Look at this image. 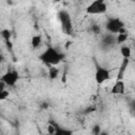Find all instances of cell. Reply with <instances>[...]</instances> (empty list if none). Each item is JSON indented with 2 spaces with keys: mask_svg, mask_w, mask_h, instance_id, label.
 I'll list each match as a JSON object with an SVG mask.
<instances>
[{
  "mask_svg": "<svg viewBox=\"0 0 135 135\" xmlns=\"http://www.w3.org/2000/svg\"><path fill=\"white\" fill-rule=\"evenodd\" d=\"M41 36L40 35H34L33 37H32V39H31V45H32V47H34V49H37V47H39V45L41 44Z\"/></svg>",
  "mask_w": 135,
  "mask_h": 135,
  "instance_id": "cell-10",
  "label": "cell"
},
{
  "mask_svg": "<svg viewBox=\"0 0 135 135\" xmlns=\"http://www.w3.org/2000/svg\"><path fill=\"white\" fill-rule=\"evenodd\" d=\"M131 53H132V51H131V47L130 46H128V45H122L121 47H120V54H121V56L123 57V58H130L131 57Z\"/></svg>",
  "mask_w": 135,
  "mask_h": 135,
  "instance_id": "cell-11",
  "label": "cell"
},
{
  "mask_svg": "<svg viewBox=\"0 0 135 135\" xmlns=\"http://www.w3.org/2000/svg\"><path fill=\"white\" fill-rule=\"evenodd\" d=\"M114 41H115V40H114L113 36H110V35H108V36H105V37L103 38V44H104V45H111L112 42H114Z\"/></svg>",
  "mask_w": 135,
  "mask_h": 135,
  "instance_id": "cell-14",
  "label": "cell"
},
{
  "mask_svg": "<svg viewBox=\"0 0 135 135\" xmlns=\"http://www.w3.org/2000/svg\"><path fill=\"white\" fill-rule=\"evenodd\" d=\"M128 37H129L128 31L122 32V33H118V35H117V37H116V39H115V42H116V43H118V44L123 43V42L128 39Z\"/></svg>",
  "mask_w": 135,
  "mask_h": 135,
  "instance_id": "cell-9",
  "label": "cell"
},
{
  "mask_svg": "<svg viewBox=\"0 0 135 135\" xmlns=\"http://www.w3.org/2000/svg\"><path fill=\"white\" fill-rule=\"evenodd\" d=\"M19 73L17 71H7L0 80H2L7 86H15V84L17 83V81L19 80Z\"/></svg>",
  "mask_w": 135,
  "mask_h": 135,
  "instance_id": "cell-5",
  "label": "cell"
},
{
  "mask_svg": "<svg viewBox=\"0 0 135 135\" xmlns=\"http://www.w3.org/2000/svg\"><path fill=\"white\" fill-rule=\"evenodd\" d=\"M111 94L113 95H122L124 94V83L121 79H118L111 89Z\"/></svg>",
  "mask_w": 135,
  "mask_h": 135,
  "instance_id": "cell-7",
  "label": "cell"
},
{
  "mask_svg": "<svg viewBox=\"0 0 135 135\" xmlns=\"http://www.w3.org/2000/svg\"><path fill=\"white\" fill-rule=\"evenodd\" d=\"M111 78V72L110 70L103 68V66H96V72H95V81L98 84H102L103 82L108 81Z\"/></svg>",
  "mask_w": 135,
  "mask_h": 135,
  "instance_id": "cell-4",
  "label": "cell"
},
{
  "mask_svg": "<svg viewBox=\"0 0 135 135\" xmlns=\"http://www.w3.org/2000/svg\"><path fill=\"white\" fill-rule=\"evenodd\" d=\"M132 1H133V2H135V0H132Z\"/></svg>",
  "mask_w": 135,
  "mask_h": 135,
  "instance_id": "cell-20",
  "label": "cell"
},
{
  "mask_svg": "<svg viewBox=\"0 0 135 135\" xmlns=\"http://www.w3.org/2000/svg\"><path fill=\"white\" fill-rule=\"evenodd\" d=\"M128 64H129V59H128V58H123V61H122V63H121V66H120V69H119V72H118V75H117V80L122 78V76H123V74H124V71H126Z\"/></svg>",
  "mask_w": 135,
  "mask_h": 135,
  "instance_id": "cell-8",
  "label": "cell"
},
{
  "mask_svg": "<svg viewBox=\"0 0 135 135\" xmlns=\"http://www.w3.org/2000/svg\"><path fill=\"white\" fill-rule=\"evenodd\" d=\"M11 36H12V34H11V31L9 30L4 28V30L1 31V37L4 39V41H8L11 39Z\"/></svg>",
  "mask_w": 135,
  "mask_h": 135,
  "instance_id": "cell-13",
  "label": "cell"
},
{
  "mask_svg": "<svg viewBox=\"0 0 135 135\" xmlns=\"http://www.w3.org/2000/svg\"><path fill=\"white\" fill-rule=\"evenodd\" d=\"M107 9H108V6L104 0H94L86 6L85 13L89 15H101V14H104Z\"/></svg>",
  "mask_w": 135,
  "mask_h": 135,
  "instance_id": "cell-2",
  "label": "cell"
},
{
  "mask_svg": "<svg viewBox=\"0 0 135 135\" xmlns=\"http://www.w3.org/2000/svg\"><path fill=\"white\" fill-rule=\"evenodd\" d=\"M59 20L62 24V27L63 30L66 32V33H71L72 32V21H71V17H70V14L65 11H60L59 14Z\"/></svg>",
  "mask_w": 135,
  "mask_h": 135,
  "instance_id": "cell-6",
  "label": "cell"
},
{
  "mask_svg": "<svg viewBox=\"0 0 135 135\" xmlns=\"http://www.w3.org/2000/svg\"><path fill=\"white\" fill-rule=\"evenodd\" d=\"M8 95H9V92L7 90H2L0 91V100H5L8 98Z\"/></svg>",
  "mask_w": 135,
  "mask_h": 135,
  "instance_id": "cell-15",
  "label": "cell"
},
{
  "mask_svg": "<svg viewBox=\"0 0 135 135\" xmlns=\"http://www.w3.org/2000/svg\"><path fill=\"white\" fill-rule=\"evenodd\" d=\"M71 43H72V42H71V41H69V43H66V44H65V46H64V47H65V49H68V47H69V45H70V44H71Z\"/></svg>",
  "mask_w": 135,
  "mask_h": 135,
  "instance_id": "cell-19",
  "label": "cell"
},
{
  "mask_svg": "<svg viewBox=\"0 0 135 135\" xmlns=\"http://www.w3.org/2000/svg\"><path fill=\"white\" fill-rule=\"evenodd\" d=\"M134 47H135V42H134Z\"/></svg>",
  "mask_w": 135,
  "mask_h": 135,
  "instance_id": "cell-21",
  "label": "cell"
},
{
  "mask_svg": "<svg viewBox=\"0 0 135 135\" xmlns=\"http://www.w3.org/2000/svg\"><path fill=\"white\" fill-rule=\"evenodd\" d=\"M72 133H73L72 131L63 130V129H57V132H56V134H58V135H69V134H72Z\"/></svg>",
  "mask_w": 135,
  "mask_h": 135,
  "instance_id": "cell-16",
  "label": "cell"
},
{
  "mask_svg": "<svg viewBox=\"0 0 135 135\" xmlns=\"http://www.w3.org/2000/svg\"><path fill=\"white\" fill-rule=\"evenodd\" d=\"M92 32H93V34L98 35V34H100V27L98 25H93L92 26Z\"/></svg>",
  "mask_w": 135,
  "mask_h": 135,
  "instance_id": "cell-17",
  "label": "cell"
},
{
  "mask_svg": "<svg viewBox=\"0 0 135 135\" xmlns=\"http://www.w3.org/2000/svg\"><path fill=\"white\" fill-rule=\"evenodd\" d=\"M93 133L99 134V126H95V128H94V130H93Z\"/></svg>",
  "mask_w": 135,
  "mask_h": 135,
  "instance_id": "cell-18",
  "label": "cell"
},
{
  "mask_svg": "<svg viewBox=\"0 0 135 135\" xmlns=\"http://www.w3.org/2000/svg\"><path fill=\"white\" fill-rule=\"evenodd\" d=\"M64 58V54L61 52H58L55 47L53 46H47L43 53L40 54L39 59L46 65H57L59 64Z\"/></svg>",
  "mask_w": 135,
  "mask_h": 135,
  "instance_id": "cell-1",
  "label": "cell"
},
{
  "mask_svg": "<svg viewBox=\"0 0 135 135\" xmlns=\"http://www.w3.org/2000/svg\"><path fill=\"white\" fill-rule=\"evenodd\" d=\"M58 74H59V70L57 68H55V65H51L49 68V77L50 79H56L58 77Z\"/></svg>",
  "mask_w": 135,
  "mask_h": 135,
  "instance_id": "cell-12",
  "label": "cell"
},
{
  "mask_svg": "<svg viewBox=\"0 0 135 135\" xmlns=\"http://www.w3.org/2000/svg\"><path fill=\"white\" fill-rule=\"evenodd\" d=\"M124 27V22L116 17V18H110L105 23V30L111 34H118L121 28Z\"/></svg>",
  "mask_w": 135,
  "mask_h": 135,
  "instance_id": "cell-3",
  "label": "cell"
}]
</instances>
